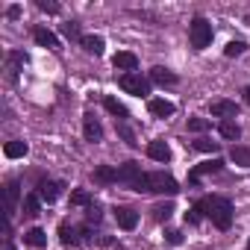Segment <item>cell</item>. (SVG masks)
<instances>
[{"label":"cell","mask_w":250,"mask_h":250,"mask_svg":"<svg viewBox=\"0 0 250 250\" xmlns=\"http://www.w3.org/2000/svg\"><path fill=\"white\" fill-rule=\"evenodd\" d=\"M147 112H150L153 118H171V115L177 112V106H174L171 100H165V97H150V100H147Z\"/></svg>","instance_id":"obj_12"},{"label":"cell","mask_w":250,"mask_h":250,"mask_svg":"<svg viewBox=\"0 0 250 250\" xmlns=\"http://www.w3.org/2000/svg\"><path fill=\"white\" fill-rule=\"evenodd\" d=\"M218 133H221V139H227V142L241 139V127H238L235 121H221V124H218Z\"/></svg>","instance_id":"obj_20"},{"label":"cell","mask_w":250,"mask_h":250,"mask_svg":"<svg viewBox=\"0 0 250 250\" xmlns=\"http://www.w3.org/2000/svg\"><path fill=\"white\" fill-rule=\"evenodd\" d=\"M147 156L153 159V162H171V147H168V142L165 139H153L150 145H147Z\"/></svg>","instance_id":"obj_13"},{"label":"cell","mask_w":250,"mask_h":250,"mask_svg":"<svg viewBox=\"0 0 250 250\" xmlns=\"http://www.w3.org/2000/svg\"><path fill=\"white\" fill-rule=\"evenodd\" d=\"M6 250H15V247H12V241H6Z\"/></svg>","instance_id":"obj_40"},{"label":"cell","mask_w":250,"mask_h":250,"mask_svg":"<svg viewBox=\"0 0 250 250\" xmlns=\"http://www.w3.org/2000/svg\"><path fill=\"white\" fill-rule=\"evenodd\" d=\"M80 44H83V50H85V53H94V56H100V53H103V47H106V42H103L100 36H85Z\"/></svg>","instance_id":"obj_24"},{"label":"cell","mask_w":250,"mask_h":250,"mask_svg":"<svg viewBox=\"0 0 250 250\" xmlns=\"http://www.w3.org/2000/svg\"><path fill=\"white\" fill-rule=\"evenodd\" d=\"M62 33H65L71 42H83V39H85V36L80 33V24H77V21H68V24H62Z\"/></svg>","instance_id":"obj_30"},{"label":"cell","mask_w":250,"mask_h":250,"mask_svg":"<svg viewBox=\"0 0 250 250\" xmlns=\"http://www.w3.org/2000/svg\"><path fill=\"white\" fill-rule=\"evenodd\" d=\"M191 147L200 150V153H218L221 150V145L218 142H209V139H197V142H191Z\"/></svg>","instance_id":"obj_28"},{"label":"cell","mask_w":250,"mask_h":250,"mask_svg":"<svg viewBox=\"0 0 250 250\" xmlns=\"http://www.w3.org/2000/svg\"><path fill=\"white\" fill-rule=\"evenodd\" d=\"M18 200H21V183L18 180H9L6 188H3V212H6V221L12 224V215L18 209Z\"/></svg>","instance_id":"obj_5"},{"label":"cell","mask_w":250,"mask_h":250,"mask_svg":"<svg viewBox=\"0 0 250 250\" xmlns=\"http://www.w3.org/2000/svg\"><path fill=\"white\" fill-rule=\"evenodd\" d=\"M209 127H212V124H209L206 118H188V130H191V133H206Z\"/></svg>","instance_id":"obj_32"},{"label":"cell","mask_w":250,"mask_h":250,"mask_svg":"<svg viewBox=\"0 0 250 250\" xmlns=\"http://www.w3.org/2000/svg\"><path fill=\"white\" fill-rule=\"evenodd\" d=\"M229 159H232L238 168H250V147H241V145H235V147L229 150Z\"/></svg>","instance_id":"obj_26"},{"label":"cell","mask_w":250,"mask_h":250,"mask_svg":"<svg viewBox=\"0 0 250 250\" xmlns=\"http://www.w3.org/2000/svg\"><path fill=\"white\" fill-rule=\"evenodd\" d=\"M33 39H36V44H42V47H47V50H59V39H56L50 30H44V27H36V30H33Z\"/></svg>","instance_id":"obj_16"},{"label":"cell","mask_w":250,"mask_h":250,"mask_svg":"<svg viewBox=\"0 0 250 250\" xmlns=\"http://www.w3.org/2000/svg\"><path fill=\"white\" fill-rule=\"evenodd\" d=\"M103 106H106V112H112L118 121H127L130 118V112H127V106H124V103H118L115 97H103Z\"/></svg>","instance_id":"obj_23"},{"label":"cell","mask_w":250,"mask_h":250,"mask_svg":"<svg viewBox=\"0 0 250 250\" xmlns=\"http://www.w3.org/2000/svg\"><path fill=\"white\" fill-rule=\"evenodd\" d=\"M212 36H215V30H212V24H209L203 15H197V18L188 24V42H191L194 50H206V47L212 44Z\"/></svg>","instance_id":"obj_3"},{"label":"cell","mask_w":250,"mask_h":250,"mask_svg":"<svg viewBox=\"0 0 250 250\" xmlns=\"http://www.w3.org/2000/svg\"><path fill=\"white\" fill-rule=\"evenodd\" d=\"M197 206L203 209L206 218H212V224H215L218 229H229V227H232V203H229V197H221V194H215V197H200Z\"/></svg>","instance_id":"obj_2"},{"label":"cell","mask_w":250,"mask_h":250,"mask_svg":"<svg viewBox=\"0 0 250 250\" xmlns=\"http://www.w3.org/2000/svg\"><path fill=\"white\" fill-rule=\"evenodd\" d=\"M39 9L50 12V15H59V3H53V0H39Z\"/></svg>","instance_id":"obj_36"},{"label":"cell","mask_w":250,"mask_h":250,"mask_svg":"<svg viewBox=\"0 0 250 250\" xmlns=\"http://www.w3.org/2000/svg\"><path fill=\"white\" fill-rule=\"evenodd\" d=\"M6 18H12V21L21 18V6H9V9H6Z\"/></svg>","instance_id":"obj_38"},{"label":"cell","mask_w":250,"mask_h":250,"mask_svg":"<svg viewBox=\"0 0 250 250\" xmlns=\"http://www.w3.org/2000/svg\"><path fill=\"white\" fill-rule=\"evenodd\" d=\"M77 235H80V229H77L74 224H68V221H62V224H59V241H62L65 247H77V244H80V238H77Z\"/></svg>","instance_id":"obj_18"},{"label":"cell","mask_w":250,"mask_h":250,"mask_svg":"<svg viewBox=\"0 0 250 250\" xmlns=\"http://www.w3.org/2000/svg\"><path fill=\"white\" fill-rule=\"evenodd\" d=\"M62 188H65V183H56V180H39V186H36V194L44 200V203H56L59 200V194H62Z\"/></svg>","instance_id":"obj_7"},{"label":"cell","mask_w":250,"mask_h":250,"mask_svg":"<svg viewBox=\"0 0 250 250\" xmlns=\"http://www.w3.org/2000/svg\"><path fill=\"white\" fill-rule=\"evenodd\" d=\"M83 136H85V142H103V127H100V121L94 118V112H85L83 115Z\"/></svg>","instance_id":"obj_9"},{"label":"cell","mask_w":250,"mask_h":250,"mask_svg":"<svg viewBox=\"0 0 250 250\" xmlns=\"http://www.w3.org/2000/svg\"><path fill=\"white\" fill-rule=\"evenodd\" d=\"M42 203H44V200H42L36 191H30V194L24 197V215H27V218H36V215H42Z\"/></svg>","instance_id":"obj_21"},{"label":"cell","mask_w":250,"mask_h":250,"mask_svg":"<svg viewBox=\"0 0 250 250\" xmlns=\"http://www.w3.org/2000/svg\"><path fill=\"white\" fill-rule=\"evenodd\" d=\"M221 168H224V159H218V156H215V159H206V162H200V165H194V168L188 171V183L197 186L206 174H218Z\"/></svg>","instance_id":"obj_6"},{"label":"cell","mask_w":250,"mask_h":250,"mask_svg":"<svg viewBox=\"0 0 250 250\" xmlns=\"http://www.w3.org/2000/svg\"><path fill=\"white\" fill-rule=\"evenodd\" d=\"M244 103H250V85L244 88Z\"/></svg>","instance_id":"obj_39"},{"label":"cell","mask_w":250,"mask_h":250,"mask_svg":"<svg viewBox=\"0 0 250 250\" xmlns=\"http://www.w3.org/2000/svg\"><path fill=\"white\" fill-rule=\"evenodd\" d=\"M165 238H168V244H180V241H183V232H180V229H168Z\"/></svg>","instance_id":"obj_37"},{"label":"cell","mask_w":250,"mask_h":250,"mask_svg":"<svg viewBox=\"0 0 250 250\" xmlns=\"http://www.w3.org/2000/svg\"><path fill=\"white\" fill-rule=\"evenodd\" d=\"M24 62H27V56H24L21 50L6 53V74H9V80H15V77H18V71L24 68Z\"/></svg>","instance_id":"obj_19"},{"label":"cell","mask_w":250,"mask_h":250,"mask_svg":"<svg viewBox=\"0 0 250 250\" xmlns=\"http://www.w3.org/2000/svg\"><path fill=\"white\" fill-rule=\"evenodd\" d=\"M85 221H88V224H100V221H103V209H100V203L85 206Z\"/></svg>","instance_id":"obj_31"},{"label":"cell","mask_w":250,"mask_h":250,"mask_svg":"<svg viewBox=\"0 0 250 250\" xmlns=\"http://www.w3.org/2000/svg\"><path fill=\"white\" fill-rule=\"evenodd\" d=\"M115 221L121 229H136L139 227V212L130 206H115Z\"/></svg>","instance_id":"obj_11"},{"label":"cell","mask_w":250,"mask_h":250,"mask_svg":"<svg viewBox=\"0 0 250 250\" xmlns=\"http://www.w3.org/2000/svg\"><path fill=\"white\" fill-rule=\"evenodd\" d=\"M112 65H115L118 71H124V74H133V71L139 68V56L130 53V50H118V53L112 56Z\"/></svg>","instance_id":"obj_10"},{"label":"cell","mask_w":250,"mask_h":250,"mask_svg":"<svg viewBox=\"0 0 250 250\" xmlns=\"http://www.w3.org/2000/svg\"><path fill=\"white\" fill-rule=\"evenodd\" d=\"M24 241H27L30 247H47V232H44L42 227H33V229L24 232Z\"/></svg>","instance_id":"obj_22"},{"label":"cell","mask_w":250,"mask_h":250,"mask_svg":"<svg viewBox=\"0 0 250 250\" xmlns=\"http://www.w3.org/2000/svg\"><path fill=\"white\" fill-rule=\"evenodd\" d=\"M200 221H203V209H200V206L194 203V206H191V209L186 212V224H191V227H197Z\"/></svg>","instance_id":"obj_34"},{"label":"cell","mask_w":250,"mask_h":250,"mask_svg":"<svg viewBox=\"0 0 250 250\" xmlns=\"http://www.w3.org/2000/svg\"><path fill=\"white\" fill-rule=\"evenodd\" d=\"M212 115L215 118H224V121H232L235 115H238V106H235V100H212Z\"/></svg>","instance_id":"obj_14"},{"label":"cell","mask_w":250,"mask_h":250,"mask_svg":"<svg viewBox=\"0 0 250 250\" xmlns=\"http://www.w3.org/2000/svg\"><path fill=\"white\" fill-rule=\"evenodd\" d=\"M118 133L124 136V142H127L130 147H139V142H136V136H133V130H130V127H127V124H124V121L118 124Z\"/></svg>","instance_id":"obj_35"},{"label":"cell","mask_w":250,"mask_h":250,"mask_svg":"<svg viewBox=\"0 0 250 250\" xmlns=\"http://www.w3.org/2000/svg\"><path fill=\"white\" fill-rule=\"evenodd\" d=\"M150 212H153L156 221H171V215H174V203H156Z\"/></svg>","instance_id":"obj_27"},{"label":"cell","mask_w":250,"mask_h":250,"mask_svg":"<svg viewBox=\"0 0 250 250\" xmlns=\"http://www.w3.org/2000/svg\"><path fill=\"white\" fill-rule=\"evenodd\" d=\"M27 142H6L3 145V153H6V159H21V156H27Z\"/></svg>","instance_id":"obj_25"},{"label":"cell","mask_w":250,"mask_h":250,"mask_svg":"<svg viewBox=\"0 0 250 250\" xmlns=\"http://www.w3.org/2000/svg\"><path fill=\"white\" fill-rule=\"evenodd\" d=\"M247 250H250V241H247Z\"/></svg>","instance_id":"obj_41"},{"label":"cell","mask_w":250,"mask_h":250,"mask_svg":"<svg viewBox=\"0 0 250 250\" xmlns=\"http://www.w3.org/2000/svg\"><path fill=\"white\" fill-rule=\"evenodd\" d=\"M142 174H145V171H142L139 162H124V165H118V183H121V186H127V188H133L136 180H139Z\"/></svg>","instance_id":"obj_8"},{"label":"cell","mask_w":250,"mask_h":250,"mask_svg":"<svg viewBox=\"0 0 250 250\" xmlns=\"http://www.w3.org/2000/svg\"><path fill=\"white\" fill-rule=\"evenodd\" d=\"M118 85L127 91V94H136V97H147V94H150V80H145L139 71L121 74V77H118Z\"/></svg>","instance_id":"obj_4"},{"label":"cell","mask_w":250,"mask_h":250,"mask_svg":"<svg viewBox=\"0 0 250 250\" xmlns=\"http://www.w3.org/2000/svg\"><path fill=\"white\" fill-rule=\"evenodd\" d=\"M244 50H247V44H244V42H229V44L224 47V56H229V59H232V56H241Z\"/></svg>","instance_id":"obj_33"},{"label":"cell","mask_w":250,"mask_h":250,"mask_svg":"<svg viewBox=\"0 0 250 250\" xmlns=\"http://www.w3.org/2000/svg\"><path fill=\"white\" fill-rule=\"evenodd\" d=\"M94 200H91V194L85 191V188H77V191H71V206H91Z\"/></svg>","instance_id":"obj_29"},{"label":"cell","mask_w":250,"mask_h":250,"mask_svg":"<svg viewBox=\"0 0 250 250\" xmlns=\"http://www.w3.org/2000/svg\"><path fill=\"white\" fill-rule=\"evenodd\" d=\"M133 191H139V194H177L180 183L165 171H150V174H142L136 180Z\"/></svg>","instance_id":"obj_1"},{"label":"cell","mask_w":250,"mask_h":250,"mask_svg":"<svg viewBox=\"0 0 250 250\" xmlns=\"http://www.w3.org/2000/svg\"><path fill=\"white\" fill-rule=\"evenodd\" d=\"M91 177H94L97 186H112V183H118V168H112V165H97V168L91 171Z\"/></svg>","instance_id":"obj_15"},{"label":"cell","mask_w":250,"mask_h":250,"mask_svg":"<svg viewBox=\"0 0 250 250\" xmlns=\"http://www.w3.org/2000/svg\"><path fill=\"white\" fill-rule=\"evenodd\" d=\"M150 80H153V83H159V85H177V83H180V77H177L174 71L162 68V65L150 68Z\"/></svg>","instance_id":"obj_17"}]
</instances>
